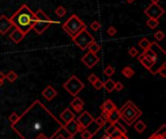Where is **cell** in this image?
I'll return each mask as SVG.
<instances>
[{
  "mask_svg": "<svg viewBox=\"0 0 166 139\" xmlns=\"http://www.w3.org/2000/svg\"><path fill=\"white\" fill-rule=\"evenodd\" d=\"M35 19V13H33L26 4H23L18 11L11 17L10 21H12L14 27L19 29L26 35L32 29Z\"/></svg>",
  "mask_w": 166,
  "mask_h": 139,
  "instance_id": "cell-1",
  "label": "cell"
},
{
  "mask_svg": "<svg viewBox=\"0 0 166 139\" xmlns=\"http://www.w3.org/2000/svg\"><path fill=\"white\" fill-rule=\"evenodd\" d=\"M62 28L70 37L73 38L80 31L87 28V25L77 15H71L70 18L62 24Z\"/></svg>",
  "mask_w": 166,
  "mask_h": 139,
  "instance_id": "cell-2",
  "label": "cell"
},
{
  "mask_svg": "<svg viewBox=\"0 0 166 139\" xmlns=\"http://www.w3.org/2000/svg\"><path fill=\"white\" fill-rule=\"evenodd\" d=\"M119 111L121 114V118L127 125H132L136 119L139 118L142 114V112L134 105L132 101H127Z\"/></svg>",
  "mask_w": 166,
  "mask_h": 139,
  "instance_id": "cell-3",
  "label": "cell"
},
{
  "mask_svg": "<svg viewBox=\"0 0 166 139\" xmlns=\"http://www.w3.org/2000/svg\"><path fill=\"white\" fill-rule=\"evenodd\" d=\"M35 21H34L32 29L36 33L41 35L42 33L45 32L49 28V26L55 21L52 19H50L41 9H38L35 13Z\"/></svg>",
  "mask_w": 166,
  "mask_h": 139,
  "instance_id": "cell-4",
  "label": "cell"
},
{
  "mask_svg": "<svg viewBox=\"0 0 166 139\" xmlns=\"http://www.w3.org/2000/svg\"><path fill=\"white\" fill-rule=\"evenodd\" d=\"M63 88L72 96H77L78 94L85 88V84L81 80H79V78L76 75H73L63 84Z\"/></svg>",
  "mask_w": 166,
  "mask_h": 139,
  "instance_id": "cell-5",
  "label": "cell"
},
{
  "mask_svg": "<svg viewBox=\"0 0 166 139\" xmlns=\"http://www.w3.org/2000/svg\"><path fill=\"white\" fill-rule=\"evenodd\" d=\"M72 40L82 51H84L85 49H87L90 43L93 42L94 37L85 28V29H83L82 31H80L75 37L72 38Z\"/></svg>",
  "mask_w": 166,
  "mask_h": 139,
  "instance_id": "cell-6",
  "label": "cell"
},
{
  "mask_svg": "<svg viewBox=\"0 0 166 139\" xmlns=\"http://www.w3.org/2000/svg\"><path fill=\"white\" fill-rule=\"evenodd\" d=\"M144 13H145V15L148 17L149 19H158L163 14H164V10H163L158 4L152 3L150 6H148L147 8L145 9Z\"/></svg>",
  "mask_w": 166,
  "mask_h": 139,
  "instance_id": "cell-7",
  "label": "cell"
},
{
  "mask_svg": "<svg viewBox=\"0 0 166 139\" xmlns=\"http://www.w3.org/2000/svg\"><path fill=\"white\" fill-rule=\"evenodd\" d=\"M94 122V119L92 118V116L90 115L89 112L85 111L78 117V124H79V128H80V131L87 128V126L91 125L92 123Z\"/></svg>",
  "mask_w": 166,
  "mask_h": 139,
  "instance_id": "cell-8",
  "label": "cell"
},
{
  "mask_svg": "<svg viewBox=\"0 0 166 139\" xmlns=\"http://www.w3.org/2000/svg\"><path fill=\"white\" fill-rule=\"evenodd\" d=\"M100 61L99 57H97L96 53H93L91 52L87 53L84 57H82V62L84 63L87 67L92 68Z\"/></svg>",
  "mask_w": 166,
  "mask_h": 139,
  "instance_id": "cell-9",
  "label": "cell"
},
{
  "mask_svg": "<svg viewBox=\"0 0 166 139\" xmlns=\"http://www.w3.org/2000/svg\"><path fill=\"white\" fill-rule=\"evenodd\" d=\"M12 27H14V25L12 21H10V19H8L4 15L0 16V33L2 35H5Z\"/></svg>",
  "mask_w": 166,
  "mask_h": 139,
  "instance_id": "cell-10",
  "label": "cell"
},
{
  "mask_svg": "<svg viewBox=\"0 0 166 139\" xmlns=\"http://www.w3.org/2000/svg\"><path fill=\"white\" fill-rule=\"evenodd\" d=\"M64 130L69 133V135L74 136L77 132L80 131L79 124H78V122H76L75 120H72L66 123V125L64 126Z\"/></svg>",
  "mask_w": 166,
  "mask_h": 139,
  "instance_id": "cell-11",
  "label": "cell"
},
{
  "mask_svg": "<svg viewBox=\"0 0 166 139\" xmlns=\"http://www.w3.org/2000/svg\"><path fill=\"white\" fill-rule=\"evenodd\" d=\"M24 36H25V34H23L19 29L15 27V29L12 31L11 34H10V39H11L14 43L19 44V42H21V40L24 38Z\"/></svg>",
  "mask_w": 166,
  "mask_h": 139,
  "instance_id": "cell-12",
  "label": "cell"
},
{
  "mask_svg": "<svg viewBox=\"0 0 166 139\" xmlns=\"http://www.w3.org/2000/svg\"><path fill=\"white\" fill-rule=\"evenodd\" d=\"M57 92L52 86H48L45 90L42 92V96L47 99L48 101H51L57 96Z\"/></svg>",
  "mask_w": 166,
  "mask_h": 139,
  "instance_id": "cell-13",
  "label": "cell"
},
{
  "mask_svg": "<svg viewBox=\"0 0 166 139\" xmlns=\"http://www.w3.org/2000/svg\"><path fill=\"white\" fill-rule=\"evenodd\" d=\"M138 60L141 62V64L143 65V66H145L146 68H147L148 70H150V71L153 72V66L155 64L151 61V60H149L147 57H145V55H144V53H142L141 55H138Z\"/></svg>",
  "mask_w": 166,
  "mask_h": 139,
  "instance_id": "cell-14",
  "label": "cell"
},
{
  "mask_svg": "<svg viewBox=\"0 0 166 139\" xmlns=\"http://www.w3.org/2000/svg\"><path fill=\"white\" fill-rule=\"evenodd\" d=\"M70 105L73 107V109H74L76 112H81L83 107H84V105H85V102L83 101L80 97L75 96V98L70 102Z\"/></svg>",
  "mask_w": 166,
  "mask_h": 139,
  "instance_id": "cell-15",
  "label": "cell"
},
{
  "mask_svg": "<svg viewBox=\"0 0 166 139\" xmlns=\"http://www.w3.org/2000/svg\"><path fill=\"white\" fill-rule=\"evenodd\" d=\"M144 55H145V57H147L149 60H151L153 64L157 63V53L153 50L152 46H151V48H149L147 51L144 52Z\"/></svg>",
  "mask_w": 166,
  "mask_h": 139,
  "instance_id": "cell-16",
  "label": "cell"
},
{
  "mask_svg": "<svg viewBox=\"0 0 166 139\" xmlns=\"http://www.w3.org/2000/svg\"><path fill=\"white\" fill-rule=\"evenodd\" d=\"M100 108H101L102 111H105V112H107V113H111L112 111L117 109V106L115 105V103L111 100V99H107V100L102 104Z\"/></svg>",
  "mask_w": 166,
  "mask_h": 139,
  "instance_id": "cell-17",
  "label": "cell"
},
{
  "mask_svg": "<svg viewBox=\"0 0 166 139\" xmlns=\"http://www.w3.org/2000/svg\"><path fill=\"white\" fill-rule=\"evenodd\" d=\"M119 119H121V114H119V111L118 109H115L114 111H112L111 113H109L108 118H107V121L109 122L111 125H114L116 122H118Z\"/></svg>",
  "mask_w": 166,
  "mask_h": 139,
  "instance_id": "cell-18",
  "label": "cell"
},
{
  "mask_svg": "<svg viewBox=\"0 0 166 139\" xmlns=\"http://www.w3.org/2000/svg\"><path fill=\"white\" fill-rule=\"evenodd\" d=\"M60 118H61L62 120L65 122V124H66V123H68V122L74 120V119H75V115L72 113L70 109L66 108L64 111L62 112L61 114H60Z\"/></svg>",
  "mask_w": 166,
  "mask_h": 139,
  "instance_id": "cell-19",
  "label": "cell"
},
{
  "mask_svg": "<svg viewBox=\"0 0 166 139\" xmlns=\"http://www.w3.org/2000/svg\"><path fill=\"white\" fill-rule=\"evenodd\" d=\"M138 45H139V47L143 50V52H145V51H147L149 48H151L152 43L150 42V40H149L148 38H142L138 42Z\"/></svg>",
  "mask_w": 166,
  "mask_h": 139,
  "instance_id": "cell-20",
  "label": "cell"
},
{
  "mask_svg": "<svg viewBox=\"0 0 166 139\" xmlns=\"http://www.w3.org/2000/svg\"><path fill=\"white\" fill-rule=\"evenodd\" d=\"M103 88L108 92H112L115 90V82L112 79H108L106 82L103 83Z\"/></svg>",
  "mask_w": 166,
  "mask_h": 139,
  "instance_id": "cell-21",
  "label": "cell"
},
{
  "mask_svg": "<svg viewBox=\"0 0 166 139\" xmlns=\"http://www.w3.org/2000/svg\"><path fill=\"white\" fill-rule=\"evenodd\" d=\"M134 128H135V130L137 131V132L139 133H141V132H143L144 130L147 128V126L145 125V123L142 121H138L137 123L134 125Z\"/></svg>",
  "mask_w": 166,
  "mask_h": 139,
  "instance_id": "cell-22",
  "label": "cell"
},
{
  "mask_svg": "<svg viewBox=\"0 0 166 139\" xmlns=\"http://www.w3.org/2000/svg\"><path fill=\"white\" fill-rule=\"evenodd\" d=\"M87 49H89V52H91L93 53H96L97 52H99L100 49H101V47H100V45H98L95 41H93L92 43H90L89 45V47H87Z\"/></svg>",
  "mask_w": 166,
  "mask_h": 139,
  "instance_id": "cell-23",
  "label": "cell"
},
{
  "mask_svg": "<svg viewBox=\"0 0 166 139\" xmlns=\"http://www.w3.org/2000/svg\"><path fill=\"white\" fill-rule=\"evenodd\" d=\"M159 24V21L157 19H149L147 21V25L150 27L151 29H155L157 28Z\"/></svg>",
  "mask_w": 166,
  "mask_h": 139,
  "instance_id": "cell-24",
  "label": "cell"
},
{
  "mask_svg": "<svg viewBox=\"0 0 166 139\" xmlns=\"http://www.w3.org/2000/svg\"><path fill=\"white\" fill-rule=\"evenodd\" d=\"M134 70L131 68L130 66H126V67H124L123 69V76H125L126 78H131L134 75Z\"/></svg>",
  "mask_w": 166,
  "mask_h": 139,
  "instance_id": "cell-25",
  "label": "cell"
},
{
  "mask_svg": "<svg viewBox=\"0 0 166 139\" xmlns=\"http://www.w3.org/2000/svg\"><path fill=\"white\" fill-rule=\"evenodd\" d=\"M55 14L57 15L58 18H62L66 15V9L63 6H58L57 9L55 10Z\"/></svg>",
  "mask_w": 166,
  "mask_h": 139,
  "instance_id": "cell-26",
  "label": "cell"
},
{
  "mask_svg": "<svg viewBox=\"0 0 166 139\" xmlns=\"http://www.w3.org/2000/svg\"><path fill=\"white\" fill-rule=\"evenodd\" d=\"M5 76H6V79L8 80L10 83H14L17 80V78H18V75H17L16 72H14V71L8 72Z\"/></svg>",
  "mask_w": 166,
  "mask_h": 139,
  "instance_id": "cell-27",
  "label": "cell"
},
{
  "mask_svg": "<svg viewBox=\"0 0 166 139\" xmlns=\"http://www.w3.org/2000/svg\"><path fill=\"white\" fill-rule=\"evenodd\" d=\"M157 73L160 74V76H161L162 78L166 77V63L165 62L163 63V64L159 68H158L157 71H155V74H157Z\"/></svg>",
  "mask_w": 166,
  "mask_h": 139,
  "instance_id": "cell-28",
  "label": "cell"
},
{
  "mask_svg": "<svg viewBox=\"0 0 166 139\" xmlns=\"http://www.w3.org/2000/svg\"><path fill=\"white\" fill-rule=\"evenodd\" d=\"M164 36H165V34L161 30H158L155 34H153V37H155V39L157 41H161V40H163V39H164Z\"/></svg>",
  "mask_w": 166,
  "mask_h": 139,
  "instance_id": "cell-29",
  "label": "cell"
},
{
  "mask_svg": "<svg viewBox=\"0 0 166 139\" xmlns=\"http://www.w3.org/2000/svg\"><path fill=\"white\" fill-rule=\"evenodd\" d=\"M114 126H115V128H116L118 130L121 131V132L123 133V134H125V132H126V128H124V126H123V125H121V123H119V121H118V122H116V123L114 124Z\"/></svg>",
  "mask_w": 166,
  "mask_h": 139,
  "instance_id": "cell-30",
  "label": "cell"
},
{
  "mask_svg": "<svg viewBox=\"0 0 166 139\" xmlns=\"http://www.w3.org/2000/svg\"><path fill=\"white\" fill-rule=\"evenodd\" d=\"M104 73L107 75L108 77H111L112 75H114L115 74V69H114V67H112L111 65H108L106 68L104 69Z\"/></svg>",
  "mask_w": 166,
  "mask_h": 139,
  "instance_id": "cell-31",
  "label": "cell"
},
{
  "mask_svg": "<svg viewBox=\"0 0 166 139\" xmlns=\"http://www.w3.org/2000/svg\"><path fill=\"white\" fill-rule=\"evenodd\" d=\"M90 28H91L93 31H97V30H99V29L101 28V24H100L99 21H92V23H90Z\"/></svg>",
  "mask_w": 166,
  "mask_h": 139,
  "instance_id": "cell-32",
  "label": "cell"
},
{
  "mask_svg": "<svg viewBox=\"0 0 166 139\" xmlns=\"http://www.w3.org/2000/svg\"><path fill=\"white\" fill-rule=\"evenodd\" d=\"M93 136V133L90 132L89 130H84L82 131V138L83 139H91Z\"/></svg>",
  "mask_w": 166,
  "mask_h": 139,
  "instance_id": "cell-33",
  "label": "cell"
},
{
  "mask_svg": "<svg viewBox=\"0 0 166 139\" xmlns=\"http://www.w3.org/2000/svg\"><path fill=\"white\" fill-rule=\"evenodd\" d=\"M92 85H93L94 89L97 90V91H99V90H101L102 88H103V82H102L101 80H99V79H97Z\"/></svg>",
  "mask_w": 166,
  "mask_h": 139,
  "instance_id": "cell-34",
  "label": "cell"
},
{
  "mask_svg": "<svg viewBox=\"0 0 166 139\" xmlns=\"http://www.w3.org/2000/svg\"><path fill=\"white\" fill-rule=\"evenodd\" d=\"M128 55H130V57H135L139 55V52L135 47H131L128 50Z\"/></svg>",
  "mask_w": 166,
  "mask_h": 139,
  "instance_id": "cell-35",
  "label": "cell"
},
{
  "mask_svg": "<svg viewBox=\"0 0 166 139\" xmlns=\"http://www.w3.org/2000/svg\"><path fill=\"white\" fill-rule=\"evenodd\" d=\"M19 117L18 116V114L17 113H12L11 114V116L9 117V120H10V122H11L12 124H16L17 122L19 121Z\"/></svg>",
  "mask_w": 166,
  "mask_h": 139,
  "instance_id": "cell-36",
  "label": "cell"
},
{
  "mask_svg": "<svg viewBox=\"0 0 166 139\" xmlns=\"http://www.w3.org/2000/svg\"><path fill=\"white\" fill-rule=\"evenodd\" d=\"M94 122L96 123V125H98L99 126H103L105 124H106V121H105V119L102 118V116L98 117V118H96L94 120Z\"/></svg>",
  "mask_w": 166,
  "mask_h": 139,
  "instance_id": "cell-37",
  "label": "cell"
},
{
  "mask_svg": "<svg viewBox=\"0 0 166 139\" xmlns=\"http://www.w3.org/2000/svg\"><path fill=\"white\" fill-rule=\"evenodd\" d=\"M110 135H111L112 137H113L114 139H118V138H119V137H121V135H123V133H121V131H119V130H117V128H115V130H114V131H113V132H112V133H111V134H110Z\"/></svg>",
  "mask_w": 166,
  "mask_h": 139,
  "instance_id": "cell-38",
  "label": "cell"
},
{
  "mask_svg": "<svg viewBox=\"0 0 166 139\" xmlns=\"http://www.w3.org/2000/svg\"><path fill=\"white\" fill-rule=\"evenodd\" d=\"M107 33H108L109 36H115L117 34V29L114 27V26H110V27L107 29Z\"/></svg>",
  "mask_w": 166,
  "mask_h": 139,
  "instance_id": "cell-39",
  "label": "cell"
},
{
  "mask_svg": "<svg viewBox=\"0 0 166 139\" xmlns=\"http://www.w3.org/2000/svg\"><path fill=\"white\" fill-rule=\"evenodd\" d=\"M123 89V85L121 84V82H117V83H115V90H116L117 92H121Z\"/></svg>",
  "mask_w": 166,
  "mask_h": 139,
  "instance_id": "cell-40",
  "label": "cell"
},
{
  "mask_svg": "<svg viewBox=\"0 0 166 139\" xmlns=\"http://www.w3.org/2000/svg\"><path fill=\"white\" fill-rule=\"evenodd\" d=\"M98 79V77L96 76L95 74H90L89 78H87V80H89V83H91V84H93V83L96 81V80Z\"/></svg>",
  "mask_w": 166,
  "mask_h": 139,
  "instance_id": "cell-41",
  "label": "cell"
},
{
  "mask_svg": "<svg viewBox=\"0 0 166 139\" xmlns=\"http://www.w3.org/2000/svg\"><path fill=\"white\" fill-rule=\"evenodd\" d=\"M115 126H114V125H111L109 126V128H107V130H106V133H108V134H111L112 132L114 131V130H115Z\"/></svg>",
  "mask_w": 166,
  "mask_h": 139,
  "instance_id": "cell-42",
  "label": "cell"
},
{
  "mask_svg": "<svg viewBox=\"0 0 166 139\" xmlns=\"http://www.w3.org/2000/svg\"><path fill=\"white\" fill-rule=\"evenodd\" d=\"M150 139H165V136H164V135H157V134H155L152 138H150Z\"/></svg>",
  "mask_w": 166,
  "mask_h": 139,
  "instance_id": "cell-43",
  "label": "cell"
},
{
  "mask_svg": "<svg viewBox=\"0 0 166 139\" xmlns=\"http://www.w3.org/2000/svg\"><path fill=\"white\" fill-rule=\"evenodd\" d=\"M100 139H114V138L112 137V136L110 135V134H108V133H106V134H104Z\"/></svg>",
  "mask_w": 166,
  "mask_h": 139,
  "instance_id": "cell-44",
  "label": "cell"
},
{
  "mask_svg": "<svg viewBox=\"0 0 166 139\" xmlns=\"http://www.w3.org/2000/svg\"><path fill=\"white\" fill-rule=\"evenodd\" d=\"M6 79V76H5V74L3 72H0V81L4 82V80Z\"/></svg>",
  "mask_w": 166,
  "mask_h": 139,
  "instance_id": "cell-45",
  "label": "cell"
},
{
  "mask_svg": "<svg viewBox=\"0 0 166 139\" xmlns=\"http://www.w3.org/2000/svg\"><path fill=\"white\" fill-rule=\"evenodd\" d=\"M36 139H48L47 137H46V136L45 135H43V134H40V135H39L38 136V137L37 138H36Z\"/></svg>",
  "mask_w": 166,
  "mask_h": 139,
  "instance_id": "cell-46",
  "label": "cell"
},
{
  "mask_svg": "<svg viewBox=\"0 0 166 139\" xmlns=\"http://www.w3.org/2000/svg\"><path fill=\"white\" fill-rule=\"evenodd\" d=\"M55 139H65V137L62 134H59V135L57 136V138H55Z\"/></svg>",
  "mask_w": 166,
  "mask_h": 139,
  "instance_id": "cell-47",
  "label": "cell"
},
{
  "mask_svg": "<svg viewBox=\"0 0 166 139\" xmlns=\"http://www.w3.org/2000/svg\"><path fill=\"white\" fill-rule=\"evenodd\" d=\"M152 1V3H153V4H158V2L160 1V0H151Z\"/></svg>",
  "mask_w": 166,
  "mask_h": 139,
  "instance_id": "cell-48",
  "label": "cell"
},
{
  "mask_svg": "<svg viewBox=\"0 0 166 139\" xmlns=\"http://www.w3.org/2000/svg\"><path fill=\"white\" fill-rule=\"evenodd\" d=\"M134 1H135V0H126V2H127V3H129V4L133 3Z\"/></svg>",
  "mask_w": 166,
  "mask_h": 139,
  "instance_id": "cell-49",
  "label": "cell"
},
{
  "mask_svg": "<svg viewBox=\"0 0 166 139\" xmlns=\"http://www.w3.org/2000/svg\"><path fill=\"white\" fill-rule=\"evenodd\" d=\"M66 139H75V138H74V136H71V135H70L69 137L66 138Z\"/></svg>",
  "mask_w": 166,
  "mask_h": 139,
  "instance_id": "cell-50",
  "label": "cell"
},
{
  "mask_svg": "<svg viewBox=\"0 0 166 139\" xmlns=\"http://www.w3.org/2000/svg\"><path fill=\"white\" fill-rule=\"evenodd\" d=\"M3 83H4V82H2V81H0V88H1L2 86H3Z\"/></svg>",
  "mask_w": 166,
  "mask_h": 139,
  "instance_id": "cell-51",
  "label": "cell"
}]
</instances>
